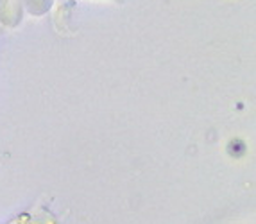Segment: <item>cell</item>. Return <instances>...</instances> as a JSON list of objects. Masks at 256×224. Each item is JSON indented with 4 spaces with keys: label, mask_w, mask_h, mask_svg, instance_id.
<instances>
[{
    "label": "cell",
    "mask_w": 256,
    "mask_h": 224,
    "mask_svg": "<svg viewBox=\"0 0 256 224\" xmlns=\"http://www.w3.org/2000/svg\"><path fill=\"white\" fill-rule=\"evenodd\" d=\"M9 224H56V219L47 210H32L18 216Z\"/></svg>",
    "instance_id": "6da1fadb"
}]
</instances>
